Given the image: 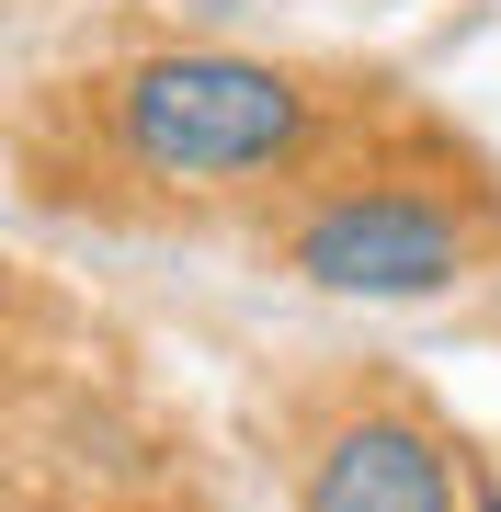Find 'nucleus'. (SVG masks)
Listing matches in <instances>:
<instances>
[{
  "instance_id": "1",
  "label": "nucleus",
  "mask_w": 501,
  "mask_h": 512,
  "mask_svg": "<svg viewBox=\"0 0 501 512\" xmlns=\"http://www.w3.org/2000/svg\"><path fill=\"white\" fill-rule=\"evenodd\" d=\"M319 126L331 103L308 92L297 69L240 46H160L126 57L103 80V137L137 183L160 194H240V183H297L319 160Z\"/></svg>"
},
{
  "instance_id": "2",
  "label": "nucleus",
  "mask_w": 501,
  "mask_h": 512,
  "mask_svg": "<svg viewBox=\"0 0 501 512\" xmlns=\"http://www.w3.org/2000/svg\"><path fill=\"white\" fill-rule=\"evenodd\" d=\"M479 262H490V228L433 183H319L285 217V274L319 296H365V308L456 296Z\"/></svg>"
},
{
  "instance_id": "3",
  "label": "nucleus",
  "mask_w": 501,
  "mask_h": 512,
  "mask_svg": "<svg viewBox=\"0 0 501 512\" xmlns=\"http://www.w3.org/2000/svg\"><path fill=\"white\" fill-rule=\"evenodd\" d=\"M297 512H467L456 444L399 399H353L308 433V478Z\"/></svg>"
}]
</instances>
